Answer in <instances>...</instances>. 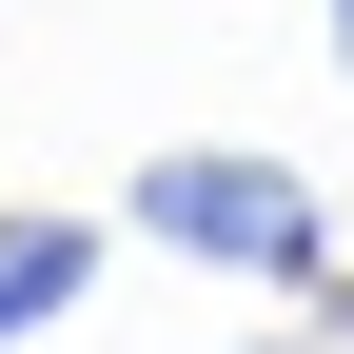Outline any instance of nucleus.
I'll use <instances>...</instances> for the list:
<instances>
[{"mask_svg":"<svg viewBox=\"0 0 354 354\" xmlns=\"http://www.w3.org/2000/svg\"><path fill=\"white\" fill-rule=\"evenodd\" d=\"M335 79H354V0H335Z\"/></svg>","mask_w":354,"mask_h":354,"instance_id":"obj_3","label":"nucleus"},{"mask_svg":"<svg viewBox=\"0 0 354 354\" xmlns=\"http://www.w3.org/2000/svg\"><path fill=\"white\" fill-rule=\"evenodd\" d=\"M99 295V216H0V335H59Z\"/></svg>","mask_w":354,"mask_h":354,"instance_id":"obj_2","label":"nucleus"},{"mask_svg":"<svg viewBox=\"0 0 354 354\" xmlns=\"http://www.w3.org/2000/svg\"><path fill=\"white\" fill-rule=\"evenodd\" d=\"M138 236L197 256V276H276V295H335V216L295 158H236V138H177L138 158Z\"/></svg>","mask_w":354,"mask_h":354,"instance_id":"obj_1","label":"nucleus"}]
</instances>
